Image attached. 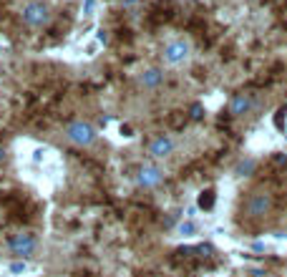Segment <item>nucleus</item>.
I'll list each match as a JSON object with an SVG mask.
<instances>
[{
	"instance_id": "f257e3e1",
	"label": "nucleus",
	"mask_w": 287,
	"mask_h": 277,
	"mask_svg": "<svg viewBox=\"0 0 287 277\" xmlns=\"http://www.w3.org/2000/svg\"><path fill=\"white\" fill-rule=\"evenodd\" d=\"M272 207H275V199L270 191H252L244 202V215L250 219H262L272 212Z\"/></svg>"
},
{
	"instance_id": "f03ea898",
	"label": "nucleus",
	"mask_w": 287,
	"mask_h": 277,
	"mask_svg": "<svg viewBox=\"0 0 287 277\" xmlns=\"http://www.w3.org/2000/svg\"><path fill=\"white\" fill-rule=\"evenodd\" d=\"M66 139L71 144L86 149V146H93L96 144V129L88 121H71L66 126Z\"/></svg>"
},
{
	"instance_id": "7ed1b4c3",
	"label": "nucleus",
	"mask_w": 287,
	"mask_h": 277,
	"mask_svg": "<svg viewBox=\"0 0 287 277\" xmlns=\"http://www.w3.org/2000/svg\"><path fill=\"white\" fill-rule=\"evenodd\" d=\"M23 23L30 26V28H43V26H48V20H51V10H48V5H43V3H38V0H30L28 5L23 8Z\"/></svg>"
},
{
	"instance_id": "20e7f679",
	"label": "nucleus",
	"mask_w": 287,
	"mask_h": 277,
	"mask_svg": "<svg viewBox=\"0 0 287 277\" xmlns=\"http://www.w3.org/2000/svg\"><path fill=\"white\" fill-rule=\"evenodd\" d=\"M8 247H10L13 254L28 260V257L35 254V249H38V240H35L33 235H13V237L8 240Z\"/></svg>"
},
{
	"instance_id": "39448f33",
	"label": "nucleus",
	"mask_w": 287,
	"mask_h": 277,
	"mask_svg": "<svg viewBox=\"0 0 287 277\" xmlns=\"http://www.w3.org/2000/svg\"><path fill=\"white\" fill-rule=\"evenodd\" d=\"M189 58V43L187 40H172L164 46V61L172 63V66H179Z\"/></svg>"
},
{
	"instance_id": "423d86ee",
	"label": "nucleus",
	"mask_w": 287,
	"mask_h": 277,
	"mask_svg": "<svg viewBox=\"0 0 287 277\" xmlns=\"http://www.w3.org/2000/svg\"><path fill=\"white\" fill-rule=\"evenodd\" d=\"M252 109H255V98H252V93L239 91V93H234V96H232L230 116H247Z\"/></svg>"
},
{
	"instance_id": "0eeeda50",
	"label": "nucleus",
	"mask_w": 287,
	"mask_h": 277,
	"mask_svg": "<svg viewBox=\"0 0 287 277\" xmlns=\"http://www.w3.org/2000/svg\"><path fill=\"white\" fill-rule=\"evenodd\" d=\"M161 179H164V174H161V169L159 166H141L139 169V177H136V184L144 186V189H154V186L161 184Z\"/></svg>"
},
{
	"instance_id": "6e6552de",
	"label": "nucleus",
	"mask_w": 287,
	"mask_h": 277,
	"mask_svg": "<svg viewBox=\"0 0 287 277\" xmlns=\"http://www.w3.org/2000/svg\"><path fill=\"white\" fill-rule=\"evenodd\" d=\"M172 152H174V141L169 136H156L149 144V154L156 156V159H164V156H169Z\"/></svg>"
},
{
	"instance_id": "1a4fd4ad",
	"label": "nucleus",
	"mask_w": 287,
	"mask_h": 277,
	"mask_svg": "<svg viewBox=\"0 0 287 277\" xmlns=\"http://www.w3.org/2000/svg\"><path fill=\"white\" fill-rule=\"evenodd\" d=\"M161 81H164V73L159 71V68H146L141 73V86L146 91H154V89H159L161 86Z\"/></svg>"
},
{
	"instance_id": "9d476101",
	"label": "nucleus",
	"mask_w": 287,
	"mask_h": 277,
	"mask_svg": "<svg viewBox=\"0 0 287 277\" xmlns=\"http://www.w3.org/2000/svg\"><path fill=\"white\" fill-rule=\"evenodd\" d=\"M214 202H217V191H214L212 186H207V189H201V191H199L197 207H199V209H204V212H212V209H214Z\"/></svg>"
},
{
	"instance_id": "9b49d317",
	"label": "nucleus",
	"mask_w": 287,
	"mask_h": 277,
	"mask_svg": "<svg viewBox=\"0 0 287 277\" xmlns=\"http://www.w3.org/2000/svg\"><path fill=\"white\" fill-rule=\"evenodd\" d=\"M255 169H257V159L247 156V159H242V161L234 166V174H239V177H252Z\"/></svg>"
},
{
	"instance_id": "f8f14e48",
	"label": "nucleus",
	"mask_w": 287,
	"mask_h": 277,
	"mask_svg": "<svg viewBox=\"0 0 287 277\" xmlns=\"http://www.w3.org/2000/svg\"><path fill=\"white\" fill-rule=\"evenodd\" d=\"M169 123H172L174 129H179V126H184V123H187V116H184V114H179V111H174L172 116H169Z\"/></svg>"
},
{
	"instance_id": "ddd939ff",
	"label": "nucleus",
	"mask_w": 287,
	"mask_h": 277,
	"mask_svg": "<svg viewBox=\"0 0 287 277\" xmlns=\"http://www.w3.org/2000/svg\"><path fill=\"white\" fill-rule=\"evenodd\" d=\"M285 114H287V106H282V109L275 114V126H277L280 131H285Z\"/></svg>"
},
{
	"instance_id": "4468645a",
	"label": "nucleus",
	"mask_w": 287,
	"mask_h": 277,
	"mask_svg": "<svg viewBox=\"0 0 287 277\" xmlns=\"http://www.w3.org/2000/svg\"><path fill=\"white\" fill-rule=\"evenodd\" d=\"M179 232H181L184 237H189V235H194V232H197V227H194L192 222H181V224H179Z\"/></svg>"
},
{
	"instance_id": "2eb2a0df",
	"label": "nucleus",
	"mask_w": 287,
	"mask_h": 277,
	"mask_svg": "<svg viewBox=\"0 0 287 277\" xmlns=\"http://www.w3.org/2000/svg\"><path fill=\"white\" fill-rule=\"evenodd\" d=\"M189 116H192L194 121H199L201 116H204V109H201V103H194V106H192V111H189Z\"/></svg>"
},
{
	"instance_id": "dca6fc26",
	"label": "nucleus",
	"mask_w": 287,
	"mask_h": 277,
	"mask_svg": "<svg viewBox=\"0 0 287 277\" xmlns=\"http://www.w3.org/2000/svg\"><path fill=\"white\" fill-rule=\"evenodd\" d=\"M10 270L13 272H23L26 270V262H15V265H10Z\"/></svg>"
},
{
	"instance_id": "f3484780",
	"label": "nucleus",
	"mask_w": 287,
	"mask_h": 277,
	"mask_svg": "<svg viewBox=\"0 0 287 277\" xmlns=\"http://www.w3.org/2000/svg\"><path fill=\"white\" fill-rule=\"evenodd\" d=\"M121 134H124V136H134V131H131V126H121Z\"/></svg>"
},
{
	"instance_id": "a211bd4d",
	"label": "nucleus",
	"mask_w": 287,
	"mask_h": 277,
	"mask_svg": "<svg viewBox=\"0 0 287 277\" xmlns=\"http://www.w3.org/2000/svg\"><path fill=\"white\" fill-rule=\"evenodd\" d=\"M275 161H277V164H287V156H282V154H277V156H275Z\"/></svg>"
},
{
	"instance_id": "6ab92c4d",
	"label": "nucleus",
	"mask_w": 287,
	"mask_h": 277,
	"mask_svg": "<svg viewBox=\"0 0 287 277\" xmlns=\"http://www.w3.org/2000/svg\"><path fill=\"white\" fill-rule=\"evenodd\" d=\"M0 161H5V152L3 149H0Z\"/></svg>"
}]
</instances>
